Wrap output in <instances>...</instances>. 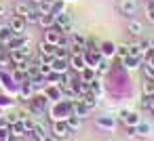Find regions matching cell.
Masks as SVG:
<instances>
[{"instance_id":"1","label":"cell","mask_w":154,"mask_h":141,"mask_svg":"<svg viewBox=\"0 0 154 141\" xmlns=\"http://www.w3.org/2000/svg\"><path fill=\"white\" fill-rule=\"evenodd\" d=\"M45 42H49V44H55V46H59V44H63V34L59 32V28H49V30H45Z\"/></svg>"},{"instance_id":"2","label":"cell","mask_w":154,"mask_h":141,"mask_svg":"<svg viewBox=\"0 0 154 141\" xmlns=\"http://www.w3.org/2000/svg\"><path fill=\"white\" fill-rule=\"evenodd\" d=\"M95 124H97L99 128H103V130H108V133H112V130L116 128V120H114V116H108V114H101V116H95Z\"/></svg>"},{"instance_id":"3","label":"cell","mask_w":154,"mask_h":141,"mask_svg":"<svg viewBox=\"0 0 154 141\" xmlns=\"http://www.w3.org/2000/svg\"><path fill=\"white\" fill-rule=\"evenodd\" d=\"M68 65H70V59H63V57H53L51 59V70L53 74H66L68 72Z\"/></svg>"},{"instance_id":"4","label":"cell","mask_w":154,"mask_h":141,"mask_svg":"<svg viewBox=\"0 0 154 141\" xmlns=\"http://www.w3.org/2000/svg\"><path fill=\"white\" fill-rule=\"evenodd\" d=\"M70 133H72V130H70V126H68L66 120H55V122H53V135H55V137H63V139H68Z\"/></svg>"},{"instance_id":"5","label":"cell","mask_w":154,"mask_h":141,"mask_svg":"<svg viewBox=\"0 0 154 141\" xmlns=\"http://www.w3.org/2000/svg\"><path fill=\"white\" fill-rule=\"evenodd\" d=\"M9 26H11V32H13V34H17V36H21V34L26 32V19H23V17H19V15H15V17L11 19V23H9Z\"/></svg>"},{"instance_id":"6","label":"cell","mask_w":154,"mask_h":141,"mask_svg":"<svg viewBox=\"0 0 154 141\" xmlns=\"http://www.w3.org/2000/svg\"><path fill=\"white\" fill-rule=\"evenodd\" d=\"M70 65H72V68H74V70H76L78 74H80V72H82V70L87 68V59H85V53H80V55H72V57H70Z\"/></svg>"},{"instance_id":"7","label":"cell","mask_w":154,"mask_h":141,"mask_svg":"<svg viewBox=\"0 0 154 141\" xmlns=\"http://www.w3.org/2000/svg\"><path fill=\"white\" fill-rule=\"evenodd\" d=\"M89 112H91V110H89V107H87V105H85L80 99L72 101V114H76V116H80V118L85 120V118L89 116Z\"/></svg>"},{"instance_id":"8","label":"cell","mask_w":154,"mask_h":141,"mask_svg":"<svg viewBox=\"0 0 154 141\" xmlns=\"http://www.w3.org/2000/svg\"><path fill=\"white\" fill-rule=\"evenodd\" d=\"M118 9H120L122 15H133L137 11V2H135V0H120Z\"/></svg>"},{"instance_id":"9","label":"cell","mask_w":154,"mask_h":141,"mask_svg":"<svg viewBox=\"0 0 154 141\" xmlns=\"http://www.w3.org/2000/svg\"><path fill=\"white\" fill-rule=\"evenodd\" d=\"M122 63H125L127 70H137L143 63V59L141 57H135V55H127V57H122Z\"/></svg>"},{"instance_id":"10","label":"cell","mask_w":154,"mask_h":141,"mask_svg":"<svg viewBox=\"0 0 154 141\" xmlns=\"http://www.w3.org/2000/svg\"><path fill=\"white\" fill-rule=\"evenodd\" d=\"M135 130H137V137H152V133H154L152 124L146 122V120H141V122L135 126Z\"/></svg>"},{"instance_id":"11","label":"cell","mask_w":154,"mask_h":141,"mask_svg":"<svg viewBox=\"0 0 154 141\" xmlns=\"http://www.w3.org/2000/svg\"><path fill=\"white\" fill-rule=\"evenodd\" d=\"M127 32H129L131 36H137V38H139V36H141V32H143V26H141L137 19H131V21L127 23Z\"/></svg>"},{"instance_id":"12","label":"cell","mask_w":154,"mask_h":141,"mask_svg":"<svg viewBox=\"0 0 154 141\" xmlns=\"http://www.w3.org/2000/svg\"><path fill=\"white\" fill-rule=\"evenodd\" d=\"M38 26H42L45 30L53 28V26H55V15H53V13H42L40 19H38Z\"/></svg>"},{"instance_id":"13","label":"cell","mask_w":154,"mask_h":141,"mask_svg":"<svg viewBox=\"0 0 154 141\" xmlns=\"http://www.w3.org/2000/svg\"><path fill=\"white\" fill-rule=\"evenodd\" d=\"M38 49H40V55H42V57L53 59V57H55V49H57V46H55V44H49V42H45V40H42V44H40Z\"/></svg>"},{"instance_id":"14","label":"cell","mask_w":154,"mask_h":141,"mask_svg":"<svg viewBox=\"0 0 154 141\" xmlns=\"http://www.w3.org/2000/svg\"><path fill=\"white\" fill-rule=\"evenodd\" d=\"M80 101H82L89 110H95V107H97V103H99V97H95V95L89 91L87 95H82V97H80Z\"/></svg>"},{"instance_id":"15","label":"cell","mask_w":154,"mask_h":141,"mask_svg":"<svg viewBox=\"0 0 154 141\" xmlns=\"http://www.w3.org/2000/svg\"><path fill=\"white\" fill-rule=\"evenodd\" d=\"M127 126H137L139 122H141V116H139V112H133V110H129L127 112V118L122 120Z\"/></svg>"},{"instance_id":"16","label":"cell","mask_w":154,"mask_h":141,"mask_svg":"<svg viewBox=\"0 0 154 141\" xmlns=\"http://www.w3.org/2000/svg\"><path fill=\"white\" fill-rule=\"evenodd\" d=\"M11 36H13L11 26H9V23H0V44H7Z\"/></svg>"},{"instance_id":"17","label":"cell","mask_w":154,"mask_h":141,"mask_svg":"<svg viewBox=\"0 0 154 141\" xmlns=\"http://www.w3.org/2000/svg\"><path fill=\"white\" fill-rule=\"evenodd\" d=\"M99 53H101V57H112V55H116V44L114 42H103L99 46Z\"/></svg>"},{"instance_id":"18","label":"cell","mask_w":154,"mask_h":141,"mask_svg":"<svg viewBox=\"0 0 154 141\" xmlns=\"http://www.w3.org/2000/svg\"><path fill=\"white\" fill-rule=\"evenodd\" d=\"M66 122H68L70 130H78V128L82 126V118H80V116H76V114H70V116L66 118Z\"/></svg>"},{"instance_id":"19","label":"cell","mask_w":154,"mask_h":141,"mask_svg":"<svg viewBox=\"0 0 154 141\" xmlns=\"http://www.w3.org/2000/svg\"><path fill=\"white\" fill-rule=\"evenodd\" d=\"M95 78H97V70H93V68H89V65L80 72V80H82V82H91V80H95Z\"/></svg>"},{"instance_id":"20","label":"cell","mask_w":154,"mask_h":141,"mask_svg":"<svg viewBox=\"0 0 154 141\" xmlns=\"http://www.w3.org/2000/svg\"><path fill=\"white\" fill-rule=\"evenodd\" d=\"M89 88H91V93L95 95V97H103V86H101V82H99V78H95V80H91L89 82Z\"/></svg>"},{"instance_id":"21","label":"cell","mask_w":154,"mask_h":141,"mask_svg":"<svg viewBox=\"0 0 154 141\" xmlns=\"http://www.w3.org/2000/svg\"><path fill=\"white\" fill-rule=\"evenodd\" d=\"M32 11V7H30V2H19V4H15V15H19V17H28V13Z\"/></svg>"},{"instance_id":"22","label":"cell","mask_w":154,"mask_h":141,"mask_svg":"<svg viewBox=\"0 0 154 141\" xmlns=\"http://www.w3.org/2000/svg\"><path fill=\"white\" fill-rule=\"evenodd\" d=\"M11 135H13V137H17V139L26 135V128H23L21 120H19V122H15V124H11Z\"/></svg>"},{"instance_id":"23","label":"cell","mask_w":154,"mask_h":141,"mask_svg":"<svg viewBox=\"0 0 154 141\" xmlns=\"http://www.w3.org/2000/svg\"><path fill=\"white\" fill-rule=\"evenodd\" d=\"M141 68H143V74H146V78H148V80H154V63H150V61H143V63H141Z\"/></svg>"},{"instance_id":"24","label":"cell","mask_w":154,"mask_h":141,"mask_svg":"<svg viewBox=\"0 0 154 141\" xmlns=\"http://www.w3.org/2000/svg\"><path fill=\"white\" fill-rule=\"evenodd\" d=\"M127 55H129V44H127V42H118V44H116V57L122 59V57H127Z\"/></svg>"},{"instance_id":"25","label":"cell","mask_w":154,"mask_h":141,"mask_svg":"<svg viewBox=\"0 0 154 141\" xmlns=\"http://www.w3.org/2000/svg\"><path fill=\"white\" fill-rule=\"evenodd\" d=\"M72 40H74L76 44H80V46L87 49V36H85L82 32H74V34H72Z\"/></svg>"},{"instance_id":"26","label":"cell","mask_w":154,"mask_h":141,"mask_svg":"<svg viewBox=\"0 0 154 141\" xmlns=\"http://www.w3.org/2000/svg\"><path fill=\"white\" fill-rule=\"evenodd\" d=\"M51 9H53V0H42V2L38 4V13L42 15V13H51Z\"/></svg>"},{"instance_id":"27","label":"cell","mask_w":154,"mask_h":141,"mask_svg":"<svg viewBox=\"0 0 154 141\" xmlns=\"http://www.w3.org/2000/svg\"><path fill=\"white\" fill-rule=\"evenodd\" d=\"M38 19H40L38 9H32V11L28 13V17H26V23H38Z\"/></svg>"},{"instance_id":"28","label":"cell","mask_w":154,"mask_h":141,"mask_svg":"<svg viewBox=\"0 0 154 141\" xmlns=\"http://www.w3.org/2000/svg\"><path fill=\"white\" fill-rule=\"evenodd\" d=\"M143 95L146 97H154V80L143 82Z\"/></svg>"},{"instance_id":"29","label":"cell","mask_w":154,"mask_h":141,"mask_svg":"<svg viewBox=\"0 0 154 141\" xmlns=\"http://www.w3.org/2000/svg\"><path fill=\"white\" fill-rule=\"evenodd\" d=\"M146 17L150 23H154V0H148V9H146Z\"/></svg>"},{"instance_id":"30","label":"cell","mask_w":154,"mask_h":141,"mask_svg":"<svg viewBox=\"0 0 154 141\" xmlns=\"http://www.w3.org/2000/svg\"><path fill=\"white\" fill-rule=\"evenodd\" d=\"M110 70V63L106 61V57H101V61H99V65H97V74H106Z\"/></svg>"},{"instance_id":"31","label":"cell","mask_w":154,"mask_h":141,"mask_svg":"<svg viewBox=\"0 0 154 141\" xmlns=\"http://www.w3.org/2000/svg\"><path fill=\"white\" fill-rule=\"evenodd\" d=\"M70 53H72V55H80V53H85V46H80V44H76V42H72V44H70Z\"/></svg>"},{"instance_id":"32","label":"cell","mask_w":154,"mask_h":141,"mask_svg":"<svg viewBox=\"0 0 154 141\" xmlns=\"http://www.w3.org/2000/svg\"><path fill=\"white\" fill-rule=\"evenodd\" d=\"M11 63V55H0V68H7Z\"/></svg>"},{"instance_id":"33","label":"cell","mask_w":154,"mask_h":141,"mask_svg":"<svg viewBox=\"0 0 154 141\" xmlns=\"http://www.w3.org/2000/svg\"><path fill=\"white\" fill-rule=\"evenodd\" d=\"M127 137H129V139L137 137V130H135V126H127Z\"/></svg>"},{"instance_id":"34","label":"cell","mask_w":154,"mask_h":141,"mask_svg":"<svg viewBox=\"0 0 154 141\" xmlns=\"http://www.w3.org/2000/svg\"><path fill=\"white\" fill-rule=\"evenodd\" d=\"M5 15H7V7L0 2V17H5Z\"/></svg>"},{"instance_id":"35","label":"cell","mask_w":154,"mask_h":141,"mask_svg":"<svg viewBox=\"0 0 154 141\" xmlns=\"http://www.w3.org/2000/svg\"><path fill=\"white\" fill-rule=\"evenodd\" d=\"M49 141H66V139H63V137H55V135H53V137H51Z\"/></svg>"},{"instance_id":"36","label":"cell","mask_w":154,"mask_h":141,"mask_svg":"<svg viewBox=\"0 0 154 141\" xmlns=\"http://www.w3.org/2000/svg\"><path fill=\"white\" fill-rule=\"evenodd\" d=\"M148 46H150V49H154V38H150V40H148Z\"/></svg>"},{"instance_id":"37","label":"cell","mask_w":154,"mask_h":141,"mask_svg":"<svg viewBox=\"0 0 154 141\" xmlns=\"http://www.w3.org/2000/svg\"><path fill=\"white\" fill-rule=\"evenodd\" d=\"M30 2H32V4H40V2H42V0H30Z\"/></svg>"},{"instance_id":"38","label":"cell","mask_w":154,"mask_h":141,"mask_svg":"<svg viewBox=\"0 0 154 141\" xmlns=\"http://www.w3.org/2000/svg\"><path fill=\"white\" fill-rule=\"evenodd\" d=\"M0 93H2V82H0Z\"/></svg>"}]
</instances>
